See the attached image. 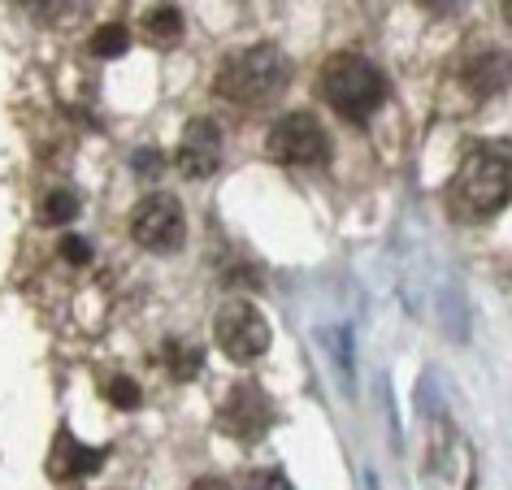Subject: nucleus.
Returning <instances> with one entry per match:
<instances>
[{
  "label": "nucleus",
  "instance_id": "4468645a",
  "mask_svg": "<svg viewBox=\"0 0 512 490\" xmlns=\"http://www.w3.org/2000/svg\"><path fill=\"white\" fill-rule=\"evenodd\" d=\"M79 217V196L74 191H48L44 204H40V222L44 226H66Z\"/></svg>",
  "mask_w": 512,
  "mask_h": 490
},
{
  "label": "nucleus",
  "instance_id": "9d476101",
  "mask_svg": "<svg viewBox=\"0 0 512 490\" xmlns=\"http://www.w3.org/2000/svg\"><path fill=\"white\" fill-rule=\"evenodd\" d=\"M460 83L469 87L473 100H495L499 92H508V87H512V57L499 53V48H486V53L465 61Z\"/></svg>",
  "mask_w": 512,
  "mask_h": 490
},
{
  "label": "nucleus",
  "instance_id": "6ab92c4d",
  "mask_svg": "<svg viewBox=\"0 0 512 490\" xmlns=\"http://www.w3.org/2000/svg\"><path fill=\"white\" fill-rule=\"evenodd\" d=\"M504 22L512 27V0H504Z\"/></svg>",
  "mask_w": 512,
  "mask_h": 490
},
{
  "label": "nucleus",
  "instance_id": "0eeeda50",
  "mask_svg": "<svg viewBox=\"0 0 512 490\" xmlns=\"http://www.w3.org/2000/svg\"><path fill=\"white\" fill-rule=\"evenodd\" d=\"M270 425H274V404L256 382H239L222 399V412H217V430L222 434L239 438V443H256Z\"/></svg>",
  "mask_w": 512,
  "mask_h": 490
},
{
  "label": "nucleus",
  "instance_id": "a211bd4d",
  "mask_svg": "<svg viewBox=\"0 0 512 490\" xmlns=\"http://www.w3.org/2000/svg\"><path fill=\"white\" fill-rule=\"evenodd\" d=\"M61 256H66L70 265H92V243L83 235H66L61 239Z\"/></svg>",
  "mask_w": 512,
  "mask_h": 490
},
{
  "label": "nucleus",
  "instance_id": "423d86ee",
  "mask_svg": "<svg viewBox=\"0 0 512 490\" xmlns=\"http://www.w3.org/2000/svg\"><path fill=\"white\" fill-rule=\"evenodd\" d=\"M131 239L144 252H157V256L178 252V248H183V239H187L183 204H178L174 196H165V191H157V196H144L135 204V213H131Z\"/></svg>",
  "mask_w": 512,
  "mask_h": 490
},
{
  "label": "nucleus",
  "instance_id": "9b49d317",
  "mask_svg": "<svg viewBox=\"0 0 512 490\" xmlns=\"http://www.w3.org/2000/svg\"><path fill=\"white\" fill-rule=\"evenodd\" d=\"M161 365H165V373H170L174 382H191L200 373V365H204V352L191 339H165L161 343Z\"/></svg>",
  "mask_w": 512,
  "mask_h": 490
},
{
  "label": "nucleus",
  "instance_id": "7ed1b4c3",
  "mask_svg": "<svg viewBox=\"0 0 512 490\" xmlns=\"http://www.w3.org/2000/svg\"><path fill=\"white\" fill-rule=\"evenodd\" d=\"M317 87H322L326 105L335 109L343 122H352V126H365L382 105H387V96H391L387 74H382L374 61L361 57V53H335V57H326Z\"/></svg>",
  "mask_w": 512,
  "mask_h": 490
},
{
  "label": "nucleus",
  "instance_id": "20e7f679",
  "mask_svg": "<svg viewBox=\"0 0 512 490\" xmlns=\"http://www.w3.org/2000/svg\"><path fill=\"white\" fill-rule=\"evenodd\" d=\"M270 321L261 317V308H252L248 300H226L217 308L213 317V343L222 347L226 360H235V365H252V360H261L270 352Z\"/></svg>",
  "mask_w": 512,
  "mask_h": 490
},
{
  "label": "nucleus",
  "instance_id": "1a4fd4ad",
  "mask_svg": "<svg viewBox=\"0 0 512 490\" xmlns=\"http://www.w3.org/2000/svg\"><path fill=\"white\" fill-rule=\"evenodd\" d=\"M105 456H109L105 447H83L79 438L70 434V425H61L53 438V451H48V477L61 486L83 482V477H92L100 464H105Z\"/></svg>",
  "mask_w": 512,
  "mask_h": 490
},
{
  "label": "nucleus",
  "instance_id": "f8f14e48",
  "mask_svg": "<svg viewBox=\"0 0 512 490\" xmlns=\"http://www.w3.org/2000/svg\"><path fill=\"white\" fill-rule=\"evenodd\" d=\"M144 31H148V40L157 48H174L178 40H183V14L170 9V5H161V9H152V14L144 18Z\"/></svg>",
  "mask_w": 512,
  "mask_h": 490
},
{
  "label": "nucleus",
  "instance_id": "6e6552de",
  "mask_svg": "<svg viewBox=\"0 0 512 490\" xmlns=\"http://www.w3.org/2000/svg\"><path fill=\"white\" fill-rule=\"evenodd\" d=\"M222 131H217L213 118H191L183 126V139H178V152H174V165L183 178H213L222 170Z\"/></svg>",
  "mask_w": 512,
  "mask_h": 490
},
{
  "label": "nucleus",
  "instance_id": "ddd939ff",
  "mask_svg": "<svg viewBox=\"0 0 512 490\" xmlns=\"http://www.w3.org/2000/svg\"><path fill=\"white\" fill-rule=\"evenodd\" d=\"M126 48H131V31L122 27V22H109V27H100L92 35V44H87V53L100 57V61H113V57H122Z\"/></svg>",
  "mask_w": 512,
  "mask_h": 490
},
{
  "label": "nucleus",
  "instance_id": "2eb2a0df",
  "mask_svg": "<svg viewBox=\"0 0 512 490\" xmlns=\"http://www.w3.org/2000/svg\"><path fill=\"white\" fill-rule=\"evenodd\" d=\"M105 395H109V404H118V408H126V412L144 404V391H139V382L126 378V373H118V378L105 382Z\"/></svg>",
  "mask_w": 512,
  "mask_h": 490
},
{
  "label": "nucleus",
  "instance_id": "dca6fc26",
  "mask_svg": "<svg viewBox=\"0 0 512 490\" xmlns=\"http://www.w3.org/2000/svg\"><path fill=\"white\" fill-rule=\"evenodd\" d=\"M18 5L27 9L35 22H61L74 5H79V0H18Z\"/></svg>",
  "mask_w": 512,
  "mask_h": 490
},
{
  "label": "nucleus",
  "instance_id": "39448f33",
  "mask_svg": "<svg viewBox=\"0 0 512 490\" xmlns=\"http://www.w3.org/2000/svg\"><path fill=\"white\" fill-rule=\"evenodd\" d=\"M265 152L270 161L278 165H326L330 161V139H326V126L313 118V113H283L274 126H270V139H265Z\"/></svg>",
  "mask_w": 512,
  "mask_h": 490
},
{
  "label": "nucleus",
  "instance_id": "f03ea898",
  "mask_svg": "<svg viewBox=\"0 0 512 490\" xmlns=\"http://www.w3.org/2000/svg\"><path fill=\"white\" fill-rule=\"evenodd\" d=\"M291 61L274 44H252L230 53L213 74V92L239 109H265L287 92Z\"/></svg>",
  "mask_w": 512,
  "mask_h": 490
},
{
  "label": "nucleus",
  "instance_id": "f257e3e1",
  "mask_svg": "<svg viewBox=\"0 0 512 490\" xmlns=\"http://www.w3.org/2000/svg\"><path fill=\"white\" fill-rule=\"evenodd\" d=\"M443 200L460 226L491 222L495 213H504V204L512 200V144H504V139L473 144L465 161L456 165Z\"/></svg>",
  "mask_w": 512,
  "mask_h": 490
},
{
  "label": "nucleus",
  "instance_id": "f3484780",
  "mask_svg": "<svg viewBox=\"0 0 512 490\" xmlns=\"http://www.w3.org/2000/svg\"><path fill=\"white\" fill-rule=\"evenodd\" d=\"M131 165H135V174H139V178H157V174L165 170V157H161L157 148H139L135 157H131Z\"/></svg>",
  "mask_w": 512,
  "mask_h": 490
}]
</instances>
